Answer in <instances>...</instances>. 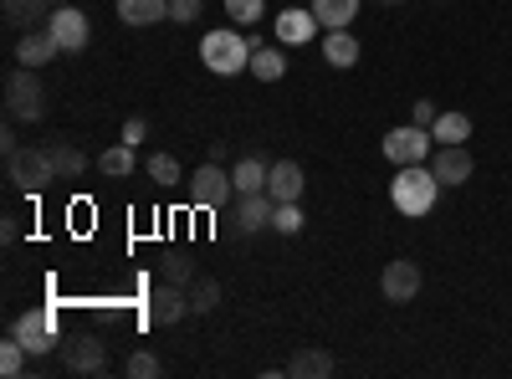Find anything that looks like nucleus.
<instances>
[{
	"instance_id": "obj_9",
	"label": "nucleus",
	"mask_w": 512,
	"mask_h": 379,
	"mask_svg": "<svg viewBox=\"0 0 512 379\" xmlns=\"http://www.w3.org/2000/svg\"><path fill=\"white\" fill-rule=\"evenodd\" d=\"M144 318H149L154 328H175L180 318H190V292H185L180 282H164V287H154V292H149V308H144Z\"/></svg>"
},
{
	"instance_id": "obj_10",
	"label": "nucleus",
	"mask_w": 512,
	"mask_h": 379,
	"mask_svg": "<svg viewBox=\"0 0 512 379\" xmlns=\"http://www.w3.org/2000/svg\"><path fill=\"white\" fill-rule=\"evenodd\" d=\"M62 364H67V374L98 379V374L108 369V344L98 339V333H82V339H72V344L62 349Z\"/></svg>"
},
{
	"instance_id": "obj_13",
	"label": "nucleus",
	"mask_w": 512,
	"mask_h": 379,
	"mask_svg": "<svg viewBox=\"0 0 512 379\" xmlns=\"http://www.w3.org/2000/svg\"><path fill=\"white\" fill-rule=\"evenodd\" d=\"M62 57V47H57V36L47 31V26H36V31H21V41H16V67H47V62H57Z\"/></svg>"
},
{
	"instance_id": "obj_26",
	"label": "nucleus",
	"mask_w": 512,
	"mask_h": 379,
	"mask_svg": "<svg viewBox=\"0 0 512 379\" xmlns=\"http://www.w3.org/2000/svg\"><path fill=\"white\" fill-rule=\"evenodd\" d=\"M246 72H251V77H262V82H277V77L287 72V57L262 41V47H251V67H246Z\"/></svg>"
},
{
	"instance_id": "obj_21",
	"label": "nucleus",
	"mask_w": 512,
	"mask_h": 379,
	"mask_svg": "<svg viewBox=\"0 0 512 379\" xmlns=\"http://www.w3.org/2000/svg\"><path fill=\"white\" fill-rule=\"evenodd\" d=\"M118 21H123V26H154V21H169V0H118Z\"/></svg>"
},
{
	"instance_id": "obj_2",
	"label": "nucleus",
	"mask_w": 512,
	"mask_h": 379,
	"mask_svg": "<svg viewBox=\"0 0 512 379\" xmlns=\"http://www.w3.org/2000/svg\"><path fill=\"white\" fill-rule=\"evenodd\" d=\"M200 62L216 77H236L241 67H251V41L236 26H216L200 36Z\"/></svg>"
},
{
	"instance_id": "obj_15",
	"label": "nucleus",
	"mask_w": 512,
	"mask_h": 379,
	"mask_svg": "<svg viewBox=\"0 0 512 379\" xmlns=\"http://www.w3.org/2000/svg\"><path fill=\"white\" fill-rule=\"evenodd\" d=\"M0 11H6V26L11 31H36V26L52 21L57 0H0Z\"/></svg>"
},
{
	"instance_id": "obj_5",
	"label": "nucleus",
	"mask_w": 512,
	"mask_h": 379,
	"mask_svg": "<svg viewBox=\"0 0 512 379\" xmlns=\"http://www.w3.org/2000/svg\"><path fill=\"white\" fill-rule=\"evenodd\" d=\"M185 195H190V205H195V210H221V205L236 195L231 170H221V159H205L200 170L185 180Z\"/></svg>"
},
{
	"instance_id": "obj_19",
	"label": "nucleus",
	"mask_w": 512,
	"mask_h": 379,
	"mask_svg": "<svg viewBox=\"0 0 512 379\" xmlns=\"http://www.w3.org/2000/svg\"><path fill=\"white\" fill-rule=\"evenodd\" d=\"M267 175H272V164L262 154H246V159H236L231 185H236V195H256V190H267Z\"/></svg>"
},
{
	"instance_id": "obj_36",
	"label": "nucleus",
	"mask_w": 512,
	"mask_h": 379,
	"mask_svg": "<svg viewBox=\"0 0 512 379\" xmlns=\"http://www.w3.org/2000/svg\"><path fill=\"white\" fill-rule=\"evenodd\" d=\"M144 134H149V123H144V118H128V123H123V144H134V149H139Z\"/></svg>"
},
{
	"instance_id": "obj_17",
	"label": "nucleus",
	"mask_w": 512,
	"mask_h": 379,
	"mask_svg": "<svg viewBox=\"0 0 512 379\" xmlns=\"http://www.w3.org/2000/svg\"><path fill=\"white\" fill-rule=\"evenodd\" d=\"M313 36H318V16H313V11L292 6V11L277 16V41H282V47H308Z\"/></svg>"
},
{
	"instance_id": "obj_38",
	"label": "nucleus",
	"mask_w": 512,
	"mask_h": 379,
	"mask_svg": "<svg viewBox=\"0 0 512 379\" xmlns=\"http://www.w3.org/2000/svg\"><path fill=\"white\" fill-rule=\"evenodd\" d=\"M379 6H405V0H379Z\"/></svg>"
},
{
	"instance_id": "obj_30",
	"label": "nucleus",
	"mask_w": 512,
	"mask_h": 379,
	"mask_svg": "<svg viewBox=\"0 0 512 379\" xmlns=\"http://www.w3.org/2000/svg\"><path fill=\"white\" fill-rule=\"evenodd\" d=\"M226 16L231 26H256V21H267V0H226Z\"/></svg>"
},
{
	"instance_id": "obj_1",
	"label": "nucleus",
	"mask_w": 512,
	"mask_h": 379,
	"mask_svg": "<svg viewBox=\"0 0 512 379\" xmlns=\"http://www.w3.org/2000/svg\"><path fill=\"white\" fill-rule=\"evenodd\" d=\"M436 195H441L436 170H425V164H400V170H395L390 200H395L400 216H415V221L431 216V210H436Z\"/></svg>"
},
{
	"instance_id": "obj_33",
	"label": "nucleus",
	"mask_w": 512,
	"mask_h": 379,
	"mask_svg": "<svg viewBox=\"0 0 512 379\" xmlns=\"http://www.w3.org/2000/svg\"><path fill=\"white\" fill-rule=\"evenodd\" d=\"M303 210H297V200H287V205H277V216H272V226L282 231V236H297V231H303Z\"/></svg>"
},
{
	"instance_id": "obj_34",
	"label": "nucleus",
	"mask_w": 512,
	"mask_h": 379,
	"mask_svg": "<svg viewBox=\"0 0 512 379\" xmlns=\"http://www.w3.org/2000/svg\"><path fill=\"white\" fill-rule=\"evenodd\" d=\"M205 16V0H169V21H180V26H195Z\"/></svg>"
},
{
	"instance_id": "obj_7",
	"label": "nucleus",
	"mask_w": 512,
	"mask_h": 379,
	"mask_svg": "<svg viewBox=\"0 0 512 379\" xmlns=\"http://www.w3.org/2000/svg\"><path fill=\"white\" fill-rule=\"evenodd\" d=\"M436 154V139H431V129H420V123H400V129H390L384 134V159L395 164H425Z\"/></svg>"
},
{
	"instance_id": "obj_27",
	"label": "nucleus",
	"mask_w": 512,
	"mask_h": 379,
	"mask_svg": "<svg viewBox=\"0 0 512 379\" xmlns=\"http://www.w3.org/2000/svg\"><path fill=\"white\" fill-rule=\"evenodd\" d=\"M221 298H226V292H221L216 277H195V282H190V313H195V318H200V313H216Z\"/></svg>"
},
{
	"instance_id": "obj_14",
	"label": "nucleus",
	"mask_w": 512,
	"mask_h": 379,
	"mask_svg": "<svg viewBox=\"0 0 512 379\" xmlns=\"http://www.w3.org/2000/svg\"><path fill=\"white\" fill-rule=\"evenodd\" d=\"M272 216H277V200H272L267 190H256V195H241V200H236V231H241V236L267 231Z\"/></svg>"
},
{
	"instance_id": "obj_28",
	"label": "nucleus",
	"mask_w": 512,
	"mask_h": 379,
	"mask_svg": "<svg viewBox=\"0 0 512 379\" xmlns=\"http://www.w3.org/2000/svg\"><path fill=\"white\" fill-rule=\"evenodd\" d=\"M149 180H154L159 190H175V185H185L180 159H175V154H154V159H149Z\"/></svg>"
},
{
	"instance_id": "obj_11",
	"label": "nucleus",
	"mask_w": 512,
	"mask_h": 379,
	"mask_svg": "<svg viewBox=\"0 0 512 379\" xmlns=\"http://www.w3.org/2000/svg\"><path fill=\"white\" fill-rule=\"evenodd\" d=\"M420 267L410 262V257H400V262H390L379 272V292H384V303H415L420 298Z\"/></svg>"
},
{
	"instance_id": "obj_20",
	"label": "nucleus",
	"mask_w": 512,
	"mask_h": 379,
	"mask_svg": "<svg viewBox=\"0 0 512 379\" xmlns=\"http://www.w3.org/2000/svg\"><path fill=\"white\" fill-rule=\"evenodd\" d=\"M287 374H292V379H328V374H333V354L308 344V349H297V354L287 359Z\"/></svg>"
},
{
	"instance_id": "obj_4",
	"label": "nucleus",
	"mask_w": 512,
	"mask_h": 379,
	"mask_svg": "<svg viewBox=\"0 0 512 379\" xmlns=\"http://www.w3.org/2000/svg\"><path fill=\"white\" fill-rule=\"evenodd\" d=\"M6 175H11V185L21 190V195H41V190H52L57 185V170H52V154L47 149H16V154H6Z\"/></svg>"
},
{
	"instance_id": "obj_12",
	"label": "nucleus",
	"mask_w": 512,
	"mask_h": 379,
	"mask_svg": "<svg viewBox=\"0 0 512 379\" xmlns=\"http://www.w3.org/2000/svg\"><path fill=\"white\" fill-rule=\"evenodd\" d=\"M431 170H436L441 185H466V180H472V170H477V159H472V149H466V144H436Z\"/></svg>"
},
{
	"instance_id": "obj_25",
	"label": "nucleus",
	"mask_w": 512,
	"mask_h": 379,
	"mask_svg": "<svg viewBox=\"0 0 512 379\" xmlns=\"http://www.w3.org/2000/svg\"><path fill=\"white\" fill-rule=\"evenodd\" d=\"M431 139L436 144H466V139H472V118H466V113H441L431 123Z\"/></svg>"
},
{
	"instance_id": "obj_31",
	"label": "nucleus",
	"mask_w": 512,
	"mask_h": 379,
	"mask_svg": "<svg viewBox=\"0 0 512 379\" xmlns=\"http://www.w3.org/2000/svg\"><path fill=\"white\" fill-rule=\"evenodd\" d=\"M164 364H159V354H149V349H134V354H128V364H123V374L128 379H154Z\"/></svg>"
},
{
	"instance_id": "obj_6",
	"label": "nucleus",
	"mask_w": 512,
	"mask_h": 379,
	"mask_svg": "<svg viewBox=\"0 0 512 379\" xmlns=\"http://www.w3.org/2000/svg\"><path fill=\"white\" fill-rule=\"evenodd\" d=\"M11 333L26 344V354L31 359H47L62 339H57V308H31V313H21L16 323H11Z\"/></svg>"
},
{
	"instance_id": "obj_18",
	"label": "nucleus",
	"mask_w": 512,
	"mask_h": 379,
	"mask_svg": "<svg viewBox=\"0 0 512 379\" xmlns=\"http://www.w3.org/2000/svg\"><path fill=\"white\" fill-rule=\"evenodd\" d=\"M323 62L338 67V72L359 67V36H354L349 26H344V31H328V36H323Z\"/></svg>"
},
{
	"instance_id": "obj_22",
	"label": "nucleus",
	"mask_w": 512,
	"mask_h": 379,
	"mask_svg": "<svg viewBox=\"0 0 512 379\" xmlns=\"http://www.w3.org/2000/svg\"><path fill=\"white\" fill-rule=\"evenodd\" d=\"M308 11L318 16L323 31H344V26H354V16H359V0H313Z\"/></svg>"
},
{
	"instance_id": "obj_39",
	"label": "nucleus",
	"mask_w": 512,
	"mask_h": 379,
	"mask_svg": "<svg viewBox=\"0 0 512 379\" xmlns=\"http://www.w3.org/2000/svg\"><path fill=\"white\" fill-rule=\"evenodd\" d=\"M57 6H72V0H57Z\"/></svg>"
},
{
	"instance_id": "obj_32",
	"label": "nucleus",
	"mask_w": 512,
	"mask_h": 379,
	"mask_svg": "<svg viewBox=\"0 0 512 379\" xmlns=\"http://www.w3.org/2000/svg\"><path fill=\"white\" fill-rule=\"evenodd\" d=\"M159 267H164V282H180V287H185V282H195V262L185 257V251H169V257H164Z\"/></svg>"
},
{
	"instance_id": "obj_23",
	"label": "nucleus",
	"mask_w": 512,
	"mask_h": 379,
	"mask_svg": "<svg viewBox=\"0 0 512 379\" xmlns=\"http://www.w3.org/2000/svg\"><path fill=\"white\" fill-rule=\"evenodd\" d=\"M47 154H52V170H57V180H82V170H88V154H82L77 144H47Z\"/></svg>"
},
{
	"instance_id": "obj_24",
	"label": "nucleus",
	"mask_w": 512,
	"mask_h": 379,
	"mask_svg": "<svg viewBox=\"0 0 512 379\" xmlns=\"http://www.w3.org/2000/svg\"><path fill=\"white\" fill-rule=\"evenodd\" d=\"M134 164H139V159H134V144H123V139H118V144H108V149L98 154V170H103L108 180L134 175Z\"/></svg>"
},
{
	"instance_id": "obj_8",
	"label": "nucleus",
	"mask_w": 512,
	"mask_h": 379,
	"mask_svg": "<svg viewBox=\"0 0 512 379\" xmlns=\"http://www.w3.org/2000/svg\"><path fill=\"white\" fill-rule=\"evenodd\" d=\"M47 31L57 36V47H62V52H82V47L93 41V21H88V11H82L77 0H72V6H57V11H52Z\"/></svg>"
},
{
	"instance_id": "obj_35",
	"label": "nucleus",
	"mask_w": 512,
	"mask_h": 379,
	"mask_svg": "<svg viewBox=\"0 0 512 379\" xmlns=\"http://www.w3.org/2000/svg\"><path fill=\"white\" fill-rule=\"evenodd\" d=\"M441 113H436V103L431 98H415V108H410V123H420V129H431Z\"/></svg>"
},
{
	"instance_id": "obj_3",
	"label": "nucleus",
	"mask_w": 512,
	"mask_h": 379,
	"mask_svg": "<svg viewBox=\"0 0 512 379\" xmlns=\"http://www.w3.org/2000/svg\"><path fill=\"white\" fill-rule=\"evenodd\" d=\"M6 118L11 123H41L47 118V88H41L36 67H16L6 77Z\"/></svg>"
},
{
	"instance_id": "obj_29",
	"label": "nucleus",
	"mask_w": 512,
	"mask_h": 379,
	"mask_svg": "<svg viewBox=\"0 0 512 379\" xmlns=\"http://www.w3.org/2000/svg\"><path fill=\"white\" fill-rule=\"evenodd\" d=\"M26 359H31V354H26V344L11 333V339L0 344V374H6V379H21V374H26Z\"/></svg>"
},
{
	"instance_id": "obj_16",
	"label": "nucleus",
	"mask_w": 512,
	"mask_h": 379,
	"mask_svg": "<svg viewBox=\"0 0 512 379\" xmlns=\"http://www.w3.org/2000/svg\"><path fill=\"white\" fill-rule=\"evenodd\" d=\"M303 164L297 159H277L272 164V175H267V195L277 200V205H287V200H303Z\"/></svg>"
},
{
	"instance_id": "obj_37",
	"label": "nucleus",
	"mask_w": 512,
	"mask_h": 379,
	"mask_svg": "<svg viewBox=\"0 0 512 379\" xmlns=\"http://www.w3.org/2000/svg\"><path fill=\"white\" fill-rule=\"evenodd\" d=\"M0 236H6V246L21 236V216H16V210H6V216H0Z\"/></svg>"
}]
</instances>
